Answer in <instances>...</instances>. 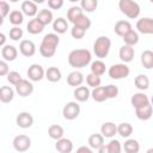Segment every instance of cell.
Segmentation results:
<instances>
[{"instance_id":"6","label":"cell","mask_w":153,"mask_h":153,"mask_svg":"<svg viewBox=\"0 0 153 153\" xmlns=\"http://www.w3.org/2000/svg\"><path fill=\"white\" fill-rule=\"evenodd\" d=\"M130 73V69L129 67L122 62V63H115L112 65L111 67H109V71H108V74L111 79H115V80H120V79H124L129 75Z\"/></svg>"},{"instance_id":"31","label":"cell","mask_w":153,"mask_h":153,"mask_svg":"<svg viewBox=\"0 0 153 153\" xmlns=\"http://www.w3.org/2000/svg\"><path fill=\"white\" fill-rule=\"evenodd\" d=\"M63 134H65V130L59 124H51L49 128H48V135L53 139V140H59L61 137H63Z\"/></svg>"},{"instance_id":"24","label":"cell","mask_w":153,"mask_h":153,"mask_svg":"<svg viewBox=\"0 0 153 153\" xmlns=\"http://www.w3.org/2000/svg\"><path fill=\"white\" fill-rule=\"evenodd\" d=\"M26 30L31 35H38L44 30V25L37 18H33V19L29 20V23L26 25Z\"/></svg>"},{"instance_id":"40","label":"cell","mask_w":153,"mask_h":153,"mask_svg":"<svg viewBox=\"0 0 153 153\" xmlns=\"http://www.w3.org/2000/svg\"><path fill=\"white\" fill-rule=\"evenodd\" d=\"M80 7L86 12H93L98 7V0H80Z\"/></svg>"},{"instance_id":"29","label":"cell","mask_w":153,"mask_h":153,"mask_svg":"<svg viewBox=\"0 0 153 153\" xmlns=\"http://www.w3.org/2000/svg\"><path fill=\"white\" fill-rule=\"evenodd\" d=\"M68 29V23L65 18L60 17L57 19H54L53 22V30L56 32V33H65Z\"/></svg>"},{"instance_id":"18","label":"cell","mask_w":153,"mask_h":153,"mask_svg":"<svg viewBox=\"0 0 153 153\" xmlns=\"http://www.w3.org/2000/svg\"><path fill=\"white\" fill-rule=\"evenodd\" d=\"M1 56L4 60L6 61H14L18 56V50L14 45H10V44H5L1 48Z\"/></svg>"},{"instance_id":"42","label":"cell","mask_w":153,"mask_h":153,"mask_svg":"<svg viewBox=\"0 0 153 153\" xmlns=\"http://www.w3.org/2000/svg\"><path fill=\"white\" fill-rule=\"evenodd\" d=\"M106 147H108V153H120L122 151L121 142L116 139H111L110 142L106 145Z\"/></svg>"},{"instance_id":"22","label":"cell","mask_w":153,"mask_h":153,"mask_svg":"<svg viewBox=\"0 0 153 153\" xmlns=\"http://www.w3.org/2000/svg\"><path fill=\"white\" fill-rule=\"evenodd\" d=\"M84 82V75L79 71H73L67 76V84L72 87H78Z\"/></svg>"},{"instance_id":"44","label":"cell","mask_w":153,"mask_h":153,"mask_svg":"<svg viewBox=\"0 0 153 153\" xmlns=\"http://www.w3.org/2000/svg\"><path fill=\"white\" fill-rule=\"evenodd\" d=\"M86 33V30H84L82 27L80 26H76V25H73V27L71 29V35L73 38L75 39H81Z\"/></svg>"},{"instance_id":"12","label":"cell","mask_w":153,"mask_h":153,"mask_svg":"<svg viewBox=\"0 0 153 153\" xmlns=\"http://www.w3.org/2000/svg\"><path fill=\"white\" fill-rule=\"evenodd\" d=\"M16 123L19 128H23V129H26V128H30L32 124H33V117L30 112H26V111H23V112H19L17 118H16Z\"/></svg>"},{"instance_id":"7","label":"cell","mask_w":153,"mask_h":153,"mask_svg":"<svg viewBox=\"0 0 153 153\" xmlns=\"http://www.w3.org/2000/svg\"><path fill=\"white\" fill-rule=\"evenodd\" d=\"M79 114H80V105L76 102H68L62 109V115L68 121L75 120L79 116Z\"/></svg>"},{"instance_id":"38","label":"cell","mask_w":153,"mask_h":153,"mask_svg":"<svg viewBox=\"0 0 153 153\" xmlns=\"http://www.w3.org/2000/svg\"><path fill=\"white\" fill-rule=\"evenodd\" d=\"M91 19L87 17V16H85L84 13L81 14V16H79L75 20H74V23H73V25H76V26H80V27H82L84 30H88L90 27H91Z\"/></svg>"},{"instance_id":"39","label":"cell","mask_w":153,"mask_h":153,"mask_svg":"<svg viewBox=\"0 0 153 153\" xmlns=\"http://www.w3.org/2000/svg\"><path fill=\"white\" fill-rule=\"evenodd\" d=\"M84 13V10L81 8V7H79V6H72L68 11H67V19H68V22H71L72 24L74 23V20L79 17V16H81Z\"/></svg>"},{"instance_id":"50","label":"cell","mask_w":153,"mask_h":153,"mask_svg":"<svg viewBox=\"0 0 153 153\" xmlns=\"http://www.w3.org/2000/svg\"><path fill=\"white\" fill-rule=\"evenodd\" d=\"M5 42H6V36H5V33H0V45L1 47H4L5 45Z\"/></svg>"},{"instance_id":"8","label":"cell","mask_w":153,"mask_h":153,"mask_svg":"<svg viewBox=\"0 0 153 153\" xmlns=\"http://www.w3.org/2000/svg\"><path fill=\"white\" fill-rule=\"evenodd\" d=\"M13 148L17 152H26L31 147V139L27 135L20 134L13 139Z\"/></svg>"},{"instance_id":"55","label":"cell","mask_w":153,"mask_h":153,"mask_svg":"<svg viewBox=\"0 0 153 153\" xmlns=\"http://www.w3.org/2000/svg\"><path fill=\"white\" fill-rule=\"evenodd\" d=\"M11 2H17V1H19V0H10Z\"/></svg>"},{"instance_id":"32","label":"cell","mask_w":153,"mask_h":153,"mask_svg":"<svg viewBox=\"0 0 153 153\" xmlns=\"http://www.w3.org/2000/svg\"><path fill=\"white\" fill-rule=\"evenodd\" d=\"M123 149L127 153H137L140 151V143L135 139H128L123 143Z\"/></svg>"},{"instance_id":"54","label":"cell","mask_w":153,"mask_h":153,"mask_svg":"<svg viewBox=\"0 0 153 153\" xmlns=\"http://www.w3.org/2000/svg\"><path fill=\"white\" fill-rule=\"evenodd\" d=\"M151 104H152V106H153V96H152V98H151Z\"/></svg>"},{"instance_id":"51","label":"cell","mask_w":153,"mask_h":153,"mask_svg":"<svg viewBox=\"0 0 153 153\" xmlns=\"http://www.w3.org/2000/svg\"><path fill=\"white\" fill-rule=\"evenodd\" d=\"M31 1H33V2H36V4H43L45 0H31Z\"/></svg>"},{"instance_id":"52","label":"cell","mask_w":153,"mask_h":153,"mask_svg":"<svg viewBox=\"0 0 153 153\" xmlns=\"http://www.w3.org/2000/svg\"><path fill=\"white\" fill-rule=\"evenodd\" d=\"M153 152V148H149V149H147V153H152Z\"/></svg>"},{"instance_id":"20","label":"cell","mask_w":153,"mask_h":153,"mask_svg":"<svg viewBox=\"0 0 153 153\" xmlns=\"http://www.w3.org/2000/svg\"><path fill=\"white\" fill-rule=\"evenodd\" d=\"M100 133L106 139H112L117 134V126L114 122H105L100 127Z\"/></svg>"},{"instance_id":"10","label":"cell","mask_w":153,"mask_h":153,"mask_svg":"<svg viewBox=\"0 0 153 153\" xmlns=\"http://www.w3.org/2000/svg\"><path fill=\"white\" fill-rule=\"evenodd\" d=\"M136 29L142 35H153V19L152 18H141L136 22Z\"/></svg>"},{"instance_id":"28","label":"cell","mask_w":153,"mask_h":153,"mask_svg":"<svg viewBox=\"0 0 153 153\" xmlns=\"http://www.w3.org/2000/svg\"><path fill=\"white\" fill-rule=\"evenodd\" d=\"M45 78H47L50 82H57V81L61 80L62 74H61V71H60L57 67H49V68L45 71Z\"/></svg>"},{"instance_id":"37","label":"cell","mask_w":153,"mask_h":153,"mask_svg":"<svg viewBox=\"0 0 153 153\" xmlns=\"http://www.w3.org/2000/svg\"><path fill=\"white\" fill-rule=\"evenodd\" d=\"M122 38H123V41H124V44H128V45L134 47V45L137 44V42H139V33L131 29V30H130L129 32H127Z\"/></svg>"},{"instance_id":"2","label":"cell","mask_w":153,"mask_h":153,"mask_svg":"<svg viewBox=\"0 0 153 153\" xmlns=\"http://www.w3.org/2000/svg\"><path fill=\"white\" fill-rule=\"evenodd\" d=\"M60 43L59 33H48L43 37L39 45V54L43 57H51L55 55L57 45Z\"/></svg>"},{"instance_id":"9","label":"cell","mask_w":153,"mask_h":153,"mask_svg":"<svg viewBox=\"0 0 153 153\" xmlns=\"http://www.w3.org/2000/svg\"><path fill=\"white\" fill-rule=\"evenodd\" d=\"M27 76L31 81H41L43 78H45V72L41 65L33 63L27 69Z\"/></svg>"},{"instance_id":"30","label":"cell","mask_w":153,"mask_h":153,"mask_svg":"<svg viewBox=\"0 0 153 153\" xmlns=\"http://www.w3.org/2000/svg\"><path fill=\"white\" fill-rule=\"evenodd\" d=\"M134 84H135V87L140 91H145L149 87V79L147 75L145 74H139L135 76V80H134Z\"/></svg>"},{"instance_id":"25","label":"cell","mask_w":153,"mask_h":153,"mask_svg":"<svg viewBox=\"0 0 153 153\" xmlns=\"http://www.w3.org/2000/svg\"><path fill=\"white\" fill-rule=\"evenodd\" d=\"M36 18H37V19H38V20H39L44 26L54 22L53 12H51L50 10H48V8H43V10H41V11H38V13H37V17H36Z\"/></svg>"},{"instance_id":"46","label":"cell","mask_w":153,"mask_h":153,"mask_svg":"<svg viewBox=\"0 0 153 153\" xmlns=\"http://www.w3.org/2000/svg\"><path fill=\"white\" fill-rule=\"evenodd\" d=\"M65 4V0H48V6L51 10H60Z\"/></svg>"},{"instance_id":"45","label":"cell","mask_w":153,"mask_h":153,"mask_svg":"<svg viewBox=\"0 0 153 153\" xmlns=\"http://www.w3.org/2000/svg\"><path fill=\"white\" fill-rule=\"evenodd\" d=\"M23 37V30L19 26H13L10 30V38L12 41H19Z\"/></svg>"},{"instance_id":"47","label":"cell","mask_w":153,"mask_h":153,"mask_svg":"<svg viewBox=\"0 0 153 153\" xmlns=\"http://www.w3.org/2000/svg\"><path fill=\"white\" fill-rule=\"evenodd\" d=\"M0 13L2 18H6L7 14H10V5L4 0L0 2Z\"/></svg>"},{"instance_id":"3","label":"cell","mask_w":153,"mask_h":153,"mask_svg":"<svg viewBox=\"0 0 153 153\" xmlns=\"http://www.w3.org/2000/svg\"><path fill=\"white\" fill-rule=\"evenodd\" d=\"M118 87L115 85H106V86H98L94 87L91 92V97L93 98L94 102L97 103H103L108 99H112L116 98L118 96Z\"/></svg>"},{"instance_id":"1","label":"cell","mask_w":153,"mask_h":153,"mask_svg":"<svg viewBox=\"0 0 153 153\" xmlns=\"http://www.w3.org/2000/svg\"><path fill=\"white\" fill-rule=\"evenodd\" d=\"M92 60V54L87 49H74L68 54V63L71 67L79 69L86 67Z\"/></svg>"},{"instance_id":"4","label":"cell","mask_w":153,"mask_h":153,"mask_svg":"<svg viewBox=\"0 0 153 153\" xmlns=\"http://www.w3.org/2000/svg\"><path fill=\"white\" fill-rule=\"evenodd\" d=\"M120 11L130 19H135L140 16L141 8L140 5L134 0H120L118 1Z\"/></svg>"},{"instance_id":"49","label":"cell","mask_w":153,"mask_h":153,"mask_svg":"<svg viewBox=\"0 0 153 153\" xmlns=\"http://www.w3.org/2000/svg\"><path fill=\"white\" fill-rule=\"evenodd\" d=\"M76 152L81 153V152H85V153H92V148L91 147H86V146H81L76 149Z\"/></svg>"},{"instance_id":"15","label":"cell","mask_w":153,"mask_h":153,"mask_svg":"<svg viewBox=\"0 0 153 153\" xmlns=\"http://www.w3.org/2000/svg\"><path fill=\"white\" fill-rule=\"evenodd\" d=\"M151 103V99L148 98L147 94H145L143 92H137V93H134L130 98V104L134 109L136 108H140V106H143L146 104H149Z\"/></svg>"},{"instance_id":"33","label":"cell","mask_w":153,"mask_h":153,"mask_svg":"<svg viewBox=\"0 0 153 153\" xmlns=\"http://www.w3.org/2000/svg\"><path fill=\"white\" fill-rule=\"evenodd\" d=\"M106 71V66L105 63L99 59V60H96L91 63V73L96 74V75H99L102 76Z\"/></svg>"},{"instance_id":"21","label":"cell","mask_w":153,"mask_h":153,"mask_svg":"<svg viewBox=\"0 0 153 153\" xmlns=\"http://www.w3.org/2000/svg\"><path fill=\"white\" fill-rule=\"evenodd\" d=\"M73 94H74V98L76 99V102H86L90 97H91V91H90V88L87 87V86H78V87H75V90H74V92H73Z\"/></svg>"},{"instance_id":"16","label":"cell","mask_w":153,"mask_h":153,"mask_svg":"<svg viewBox=\"0 0 153 153\" xmlns=\"http://www.w3.org/2000/svg\"><path fill=\"white\" fill-rule=\"evenodd\" d=\"M152 114H153V106L152 104H146L143 106H140V108H136L135 109V115L139 120L141 121H147L152 117Z\"/></svg>"},{"instance_id":"23","label":"cell","mask_w":153,"mask_h":153,"mask_svg":"<svg viewBox=\"0 0 153 153\" xmlns=\"http://www.w3.org/2000/svg\"><path fill=\"white\" fill-rule=\"evenodd\" d=\"M131 30V24L128 22V20H118L116 24H115V27H114V31L117 36L120 37H123L127 32H129Z\"/></svg>"},{"instance_id":"11","label":"cell","mask_w":153,"mask_h":153,"mask_svg":"<svg viewBox=\"0 0 153 153\" xmlns=\"http://www.w3.org/2000/svg\"><path fill=\"white\" fill-rule=\"evenodd\" d=\"M16 92L20 97H27L33 92V85L31 81L26 79H22L17 85H16Z\"/></svg>"},{"instance_id":"17","label":"cell","mask_w":153,"mask_h":153,"mask_svg":"<svg viewBox=\"0 0 153 153\" xmlns=\"http://www.w3.org/2000/svg\"><path fill=\"white\" fill-rule=\"evenodd\" d=\"M20 11L27 16V17H35L37 16L38 13V8H37V4L31 1V0H25L23 1L22 4V7H20Z\"/></svg>"},{"instance_id":"5","label":"cell","mask_w":153,"mask_h":153,"mask_svg":"<svg viewBox=\"0 0 153 153\" xmlns=\"http://www.w3.org/2000/svg\"><path fill=\"white\" fill-rule=\"evenodd\" d=\"M111 48V41L108 36H99L93 43V53L97 57L104 59L108 56Z\"/></svg>"},{"instance_id":"14","label":"cell","mask_w":153,"mask_h":153,"mask_svg":"<svg viewBox=\"0 0 153 153\" xmlns=\"http://www.w3.org/2000/svg\"><path fill=\"white\" fill-rule=\"evenodd\" d=\"M118 55H120V59H121L122 62L128 63V62H131V61H133L134 55H135V51H134V48H133L131 45L123 44V45L120 48Z\"/></svg>"},{"instance_id":"48","label":"cell","mask_w":153,"mask_h":153,"mask_svg":"<svg viewBox=\"0 0 153 153\" xmlns=\"http://www.w3.org/2000/svg\"><path fill=\"white\" fill-rule=\"evenodd\" d=\"M8 72H10V69H8L7 61L6 60H1L0 61V75L1 76H5V75L8 74Z\"/></svg>"},{"instance_id":"13","label":"cell","mask_w":153,"mask_h":153,"mask_svg":"<svg viewBox=\"0 0 153 153\" xmlns=\"http://www.w3.org/2000/svg\"><path fill=\"white\" fill-rule=\"evenodd\" d=\"M19 51L22 55H24L26 57H31L36 53V45L30 39H23L19 43Z\"/></svg>"},{"instance_id":"53","label":"cell","mask_w":153,"mask_h":153,"mask_svg":"<svg viewBox=\"0 0 153 153\" xmlns=\"http://www.w3.org/2000/svg\"><path fill=\"white\" fill-rule=\"evenodd\" d=\"M71 2H76V1H80V0H69Z\"/></svg>"},{"instance_id":"41","label":"cell","mask_w":153,"mask_h":153,"mask_svg":"<svg viewBox=\"0 0 153 153\" xmlns=\"http://www.w3.org/2000/svg\"><path fill=\"white\" fill-rule=\"evenodd\" d=\"M86 82H87L88 86H91V87L94 88V87L100 86L102 79H100L99 75H96V74H93V73H90L88 75H86Z\"/></svg>"},{"instance_id":"26","label":"cell","mask_w":153,"mask_h":153,"mask_svg":"<svg viewBox=\"0 0 153 153\" xmlns=\"http://www.w3.org/2000/svg\"><path fill=\"white\" fill-rule=\"evenodd\" d=\"M103 145H105L104 143V136L102 135V133L100 134H92L90 137H88V146L92 148V149H96V151H98Z\"/></svg>"},{"instance_id":"35","label":"cell","mask_w":153,"mask_h":153,"mask_svg":"<svg viewBox=\"0 0 153 153\" xmlns=\"http://www.w3.org/2000/svg\"><path fill=\"white\" fill-rule=\"evenodd\" d=\"M141 65L146 69L153 68V51L152 50H145L141 54Z\"/></svg>"},{"instance_id":"56","label":"cell","mask_w":153,"mask_h":153,"mask_svg":"<svg viewBox=\"0 0 153 153\" xmlns=\"http://www.w3.org/2000/svg\"><path fill=\"white\" fill-rule=\"evenodd\" d=\"M149 1H151V2H152V4H153V0H149Z\"/></svg>"},{"instance_id":"27","label":"cell","mask_w":153,"mask_h":153,"mask_svg":"<svg viewBox=\"0 0 153 153\" xmlns=\"http://www.w3.org/2000/svg\"><path fill=\"white\" fill-rule=\"evenodd\" d=\"M14 98V91L10 86H2L0 88V100L1 103H10Z\"/></svg>"},{"instance_id":"19","label":"cell","mask_w":153,"mask_h":153,"mask_svg":"<svg viewBox=\"0 0 153 153\" xmlns=\"http://www.w3.org/2000/svg\"><path fill=\"white\" fill-rule=\"evenodd\" d=\"M55 148H56V151L60 152V153H71V152L73 151V142H72L69 139L61 137V139L56 140Z\"/></svg>"},{"instance_id":"43","label":"cell","mask_w":153,"mask_h":153,"mask_svg":"<svg viewBox=\"0 0 153 153\" xmlns=\"http://www.w3.org/2000/svg\"><path fill=\"white\" fill-rule=\"evenodd\" d=\"M22 79H23V78H22L20 73L17 72V71H11V72H8V74H7V81H8L11 85H13V86H16Z\"/></svg>"},{"instance_id":"36","label":"cell","mask_w":153,"mask_h":153,"mask_svg":"<svg viewBox=\"0 0 153 153\" xmlns=\"http://www.w3.org/2000/svg\"><path fill=\"white\" fill-rule=\"evenodd\" d=\"M24 22V13L18 10H13L10 12V23L13 24L14 26L20 25Z\"/></svg>"},{"instance_id":"34","label":"cell","mask_w":153,"mask_h":153,"mask_svg":"<svg viewBox=\"0 0 153 153\" xmlns=\"http://www.w3.org/2000/svg\"><path fill=\"white\" fill-rule=\"evenodd\" d=\"M117 134L122 137H129L133 134V126L128 122L120 123L117 126Z\"/></svg>"}]
</instances>
